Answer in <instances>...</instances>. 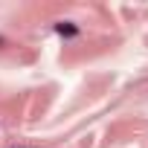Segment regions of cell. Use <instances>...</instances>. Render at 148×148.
<instances>
[{"label":"cell","instance_id":"6da1fadb","mask_svg":"<svg viewBox=\"0 0 148 148\" xmlns=\"http://www.w3.org/2000/svg\"><path fill=\"white\" fill-rule=\"evenodd\" d=\"M55 32H58V35H64V38H73V35H79V26H73V23L61 21V23H55Z\"/></svg>","mask_w":148,"mask_h":148}]
</instances>
